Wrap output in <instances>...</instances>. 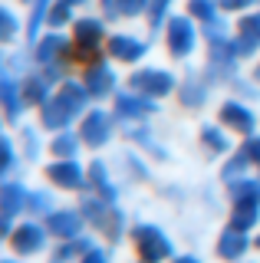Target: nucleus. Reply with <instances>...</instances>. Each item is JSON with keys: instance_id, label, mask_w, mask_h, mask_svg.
I'll return each instance as SVG.
<instances>
[{"instance_id": "f257e3e1", "label": "nucleus", "mask_w": 260, "mask_h": 263, "mask_svg": "<svg viewBox=\"0 0 260 263\" xmlns=\"http://www.w3.org/2000/svg\"><path fill=\"white\" fill-rule=\"evenodd\" d=\"M168 43H172L175 53H188V49H191V27H188V20H175L172 23V36H168Z\"/></svg>"}, {"instance_id": "f03ea898", "label": "nucleus", "mask_w": 260, "mask_h": 263, "mask_svg": "<svg viewBox=\"0 0 260 263\" xmlns=\"http://www.w3.org/2000/svg\"><path fill=\"white\" fill-rule=\"evenodd\" d=\"M139 247H142L145 260H155V257H161V253L168 250V243L161 240V237L155 234V230H142V237H139Z\"/></svg>"}, {"instance_id": "7ed1b4c3", "label": "nucleus", "mask_w": 260, "mask_h": 263, "mask_svg": "<svg viewBox=\"0 0 260 263\" xmlns=\"http://www.w3.org/2000/svg\"><path fill=\"white\" fill-rule=\"evenodd\" d=\"M135 86H139V89H148V92H165L172 82H168V76H158V72H145V76L135 79Z\"/></svg>"}, {"instance_id": "20e7f679", "label": "nucleus", "mask_w": 260, "mask_h": 263, "mask_svg": "<svg viewBox=\"0 0 260 263\" xmlns=\"http://www.w3.org/2000/svg\"><path fill=\"white\" fill-rule=\"evenodd\" d=\"M109 49H112V53H116V56H122V60H132V56H142V46L139 43H132V40H112V43H109Z\"/></svg>"}, {"instance_id": "39448f33", "label": "nucleus", "mask_w": 260, "mask_h": 263, "mask_svg": "<svg viewBox=\"0 0 260 263\" xmlns=\"http://www.w3.org/2000/svg\"><path fill=\"white\" fill-rule=\"evenodd\" d=\"M17 247H20V250H36V247H40V230L36 227H23L17 234Z\"/></svg>"}, {"instance_id": "423d86ee", "label": "nucleus", "mask_w": 260, "mask_h": 263, "mask_svg": "<svg viewBox=\"0 0 260 263\" xmlns=\"http://www.w3.org/2000/svg\"><path fill=\"white\" fill-rule=\"evenodd\" d=\"M50 175H53L56 181H66V184H79V171L72 168V164H60V168H53Z\"/></svg>"}, {"instance_id": "0eeeda50", "label": "nucleus", "mask_w": 260, "mask_h": 263, "mask_svg": "<svg viewBox=\"0 0 260 263\" xmlns=\"http://www.w3.org/2000/svg\"><path fill=\"white\" fill-rule=\"evenodd\" d=\"M99 40V23H79V43L92 46Z\"/></svg>"}, {"instance_id": "6e6552de", "label": "nucleus", "mask_w": 260, "mask_h": 263, "mask_svg": "<svg viewBox=\"0 0 260 263\" xmlns=\"http://www.w3.org/2000/svg\"><path fill=\"white\" fill-rule=\"evenodd\" d=\"M102 115H92V119H89V125H86V138L89 142H102Z\"/></svg>"}, {"instance_id": "1a4fd4ad", "label": "nucleus", "mask_w": 260, "mask_h": 263, "mask_svg": "<svg viewBox=\"0 0 260 263\" xmlns=\"http://www.w3.org/2000/svg\"><path fill=\"white\" fill-rule=\"evenodd\" d=\"M112 82V76L105 69H96L92 76H89V86H92V92H105V86Z\"/></svg>"}, {"instance_id": "9d476101", "label": "nucleus", "mask_w": 260, "mask_h": 263, "mask_svg": "<svg viewBox=\"0 0 260 263\" xmlns=\"http://www.w3.org/2000/svg\"><path fill=\"white\" fill-rule=\"evenodd\" d=\"M17 201H20V191H13V187L0 191V208H7V214H10L13 208H17Z\"/></svg>"}, {"instance_id": "9b49d317", "label": "nucleus", "mask_w": 260, "mask_h": 263, "mask_svg": "<svg viewBox=\"0 0 260 263\" xmlns=\"http://www.w3.org/2000/svg\"><path fill=\"white\" fill-rule=\"evenodd\" d=\"M240 247H244V240H240L237 234H227V240L221 243V253H227V257H231V253H237Z\"/></svg>"}, {"instance_id": "f8f14e48", "label": "nucleus", "mask_w": 260, "mask_h": 263, "mask_svg": "<svg viewBox=\"0 0 260 263\" xmlns=\"http://www.w3.org/2000/svg\"><path fill=\"white\" fill-rule=\"evenodd\" d=\"M10 33H13V16L0 10V40H7V36H10Z\"/></svg>"}, {"instance_id": "ddd939ff", "label": "nucleus", "mask_w": 260, "mask_h": 263, "mask_svg": "<svg viewBox=\"0 0 260 263\" xmlns=\"http://www.w3.org/2000/svg\"><path fill=\"white\" fill-rule=\"evenodd\" d=\"M53 227L63 230V234H72V227H76V217H53Z\"/></svg>"}, {"instance_id": "4468645a", "label": "nucleus", "mask_w": 260, "mask_h": 263, "mask_svg": "<svg viewBox=\"0 0 260 263\" xmlns=\"http://www.w3.org/2000/svg\"><path fill=\"white\" fill-rule=\"evenodd\" d=\"M224 115H227V119H231V122H237V125H244V128L250 125V115H247V112H237V109H227Z\"/></svg>"}, {"instance_id": "2eb2a0df", "label": "nucleus", "mask_w": 260, "mask_h": 263, "mask_svg": "<svg viewBox=\"0 0 260 263\" xmlns=\"http://www.w3.org/2000/svg\"><path fill=\"white\" fill-rule=\"evenodd\" d=\"M191 10L198 13V16H211V4H205V0H194V4H191Z\"/></svg>"}, {"instance_id": "dca6fc26", "label": "nucleus", "mask_w": 260, "mask_h": 263, "mask_svg": "<svg viewBox=\"0 0 260 263\" xmlns=\"http://www.w3.org/2000/svg\"><path fill=\"white\" fill-rule=\"evenodd\" d=\"M145 7V0H122V10L125 13H135V10H142Z\"/></svg>"}, {"instance_id": "f3484780", "label": "nucleus", "mask_w": 260, "mask_h": 263, "mask_svg": "<svg viewBox=\"0 0 260 263\" xmlns=\"http://www.w3.org/2000/svg\"><path fill=\"white\" fill-rule=\"evenodd\" d=\"M221 4H224V7H244L247 0H221Z\"/></svg>"}, {"instance_id": "a211bd4d", "label": "nucleus", "mask_w": 260, "mask_h": 263, "mask_svg": "<svg viewBox=\"0 0 260 263\" xmlns=\"http://www.w3.org/2000/svg\"><path fill=\"white\" fill-rule=\"evenodd\" d=\"M165 4L168 0H155V20H158V10H165Z\"/></svg>"}, {"instance_id": "6ab92c4d", "label": "nucleus", "mask_w": 260, "mask_h": 263, "mask_svg": "<svg viewBox=\"0 0 260 263\" xmlns=\"http://www.w3.org/2000/svg\"><path fill=\"white\" fill-rule=\"evenodd\" d=\"M184 263H191V260H184Z\"/></svg>"}]
</instances>
